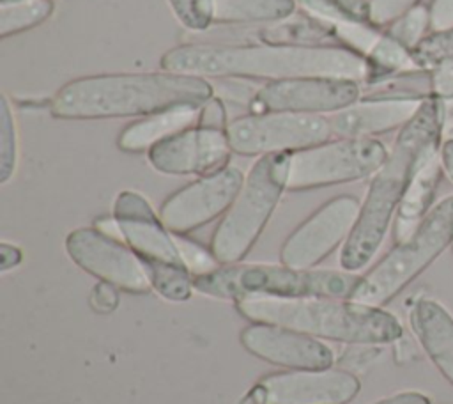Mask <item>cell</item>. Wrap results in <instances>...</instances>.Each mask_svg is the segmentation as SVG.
Segmentation results:
<instances>
[{"instance_id":"cell-1","label":"cell","mask_w":453,"mask_h":404,"mask_svg":"<svg viewBox=\"0 0 453 404\" xmlns=\"http://www.w3.org/2000/svg\"><path fill=\"white\" fill-rule=\"evenodd\" d=\"M159 67L207 80H288L333 76L365 83L366 58L342 44L186 43L166 50Z\"/></svg>"},{"instance_id":"cell-2","label":"cell","mask_w":453,"mask_h":404,"mask_svg":"<svg viewBox=\"0 0 453 404\" xmlns=\"http://www.w3.org/2000/svg\"><path fill=\"white\" fill-rule=\"evenodd\" d=\"M214 94L211 80L186 73H103L69 80L48 108L64 120L143 117L179 105L202 106Z\"/></svg>"},{"instance_id":"cell-3","label":"cell","mask_w":453,"mask_h":404,"mask_svg":"<svg viewBox=\"0 0 453 404\" xmlns=\"http://www.w3.org/2000/svg\"><path fill=\"white\" fill-rule=\"evenodd\" d=\"M437 144H441V103L428 94L418 113L398 129L388 159L370 179L357 221L340 252L342 269L356 273L373 259L421 156Z\"/></svg>"},{"instance_id":"cell-4","label":"cell","mask_w":453,"mask_h":404,"mask_svg":"<svg viewBox=\"0 0 453 404\" xmlns=\"http://www.w3.org/2000/svg\"><path fill=\"white\" fill-rule=\"evenodd\" d=\"M235 308L251 322L278 324L352 346L393 344L403 335L396 315L350 298L251 296L237 299Z\"/></svg>"},{"instance_id":"cell-5","label":"cell","mask_w":453,"mask_h":404,"mask_svg":"<svg viewBox=\"0 0 453 404\" xmlns=\"http://www.w3.org/2000/svg\"><path fill=\"white\" fill-rule=\"evenodd\" d=\"M359 275L338 269H297L285 264H221L218 269L195 276L200 294L219 299L265 298H350Z\"/></svg>"},{"instance_id":"cell-6","label":"cell","mask_w":453,"mask_h":404,"mask_svg":"<svg viewBox=\"0 0 453 404\" xmlns=\"http://www.w3.org/2000/svg\"><path fill=\"white\" fill-rule=\"evenodd\" d=\"M290 152L260 156L219 220L211 250L221 264L241 262L258 241L288 183Z\"/></svg>"},{"instance_id":"cell-7","label":"cell","mask_w":453,"mask_h":404,"mask_svg":"<svg viewBox=\"0 0 453 404\" xmlns=\"http://www.w3.org/2000/svg\"><path fill=\"white\" fill-rule=\"evenodd\" d=\"M453 241V195L437 202L419 227L363 276L350 299L382 307L419 276Z\"/></svg>"},{"instance_id":"cell-8","label":"cell","mask_w":453,"mask_h":404,"mask_svg":"<svg viewBox=\"0 0 453 404\" xmlns=\"http://www.w3.org/2000/svg\"><path fill=\"white\" fill-rule=\"evenodd\" d=\"M389 149L377 138H342L290 152L288 191H304L372 177Z\"/></svg>"},{"instance_id":"cell-9","label":"cell","mask_w":453,"mask_h":404,"mask_svg":"<svg viewBox=\"0 0 453 404\" xmlns=\"http://www.w3.org/2000/svg\"><path fill=\"white\" fill-rule=\"evenodd\" d=\"M226 136L232 152L260 158L319 145L327 142L333 133L327 115L255 110L230 120Z\"/></svg>"},{"instance_id":"cell-10","label":"cell","mask_w":453,"mask_h":404,"mask_svg":"<svg viewBox=\"0 0 453 404\" xmlns=\"http://www.w3.org/2000/svg\"><path fill=\"white\" fill-rule=\"evenodd\" d=\"M361 202L354 195H338L322 204L297 225L280 248V262L297 269H311L349 239Z\"/></svg>"},{"instance_id":"cell-11","label":"cell","mask_w":453,"mask_h":404,"mask_svg":"<svg viewBox=\"0 0 453 404\" xmlns=\"http://www.w3.org/2000/svg\"><path fill=\"white\" fill-rule=\"evenodd\" d=\"M244 177L234 165L200 175L161 204L159 218L170 232L189 234L228 211Z\"/></svg>"},{"instance_id":"cell-12","label":"cell","mask_w":453,"mask_h":404,"mask_svg":"<svg viewBox=\"0 0 453 404\" xmlns=\"http://www.w3.org/2000/svg\"><path fill=\"white\" fill-rule=\"evenodd\" d=\"M64 246L73 262L99 282L134 294L150 291L142 260L124 241L113 239L96 227H78L65 236Z\"/></svg>"},{"instance_id":"cell-13","label":"cell","mask_w":453,"mask_h":404,"mask_svg":"<svg viewBox=\"0 0 453 404\" xmlns=\"http://www.w3.org/2000/svg\"><path fill=\"white\" fill-rule=\"evenodd\" d=\"M361 97V83L333 76L265 82L255 92V110L331 115Z\"/></svg>"},{"instance_id":"cell-14","label":"cell","mask_w":453,"mask_h":404,"mask_svg":"<svg viewBox=\"0 0 453 404\" xmlns=\"http://www.w3.org/2000/svg\"><path fill=\"white\" fill-rule=\"evenodd\" d=\"M113 216L120 225L124 243L138 255L147 276L161 269L186 266L173 234L142 193L133 190L120 191L113 202Z\"/></svg>"},{"instance_id":"cell-15","label":"cell","mask_w":453,"mask_h":404,"mask_svg":"<svg viewBox=\"0 0 453 404\" xmlns=\"http://www.w3.org/2000/svg\"><path fill=\"white\" fill-rule=\"evenodd\" d=\"M232 147L226 129L195 124L147 152V159L156 172L166 175H205L228 165Z\"/></svg>"},{"instance_id":"cell-16","label":"cell","mask_w":453,"mask_h":404,"mask_svg":"<svg viewBox=\"0 0 453 404\" xmlns=\"http://www.w3.org/2000/svg\"><path fill=\"white\" fill-rule=\"evenodd\" d=\"M428 92H393L359 97L352 105L327 115L333 136L375 138L402 129L421 108Z\"/></svg>"},{"instance_id":"cell-17","label":"cell","mask_w":453,"mask_h":404,"mask_svg":"<svg viewBox=\"0 0 453 404\" xmlns=\"http://www.w3.org/2000/svg\"><path fill=\"white\" fill-rule=\"evenodd\" d=\"M239 338L253 356L290 370L329 369L334 363L333 349L322 340L278 324L251 322Z\"/></svg>"},{"instance_id":"cell-18","label":"cell","mask_w":453,"mask_h":404,"mask_svg":"<svg viewBox=\"0 0 453 404\" xmlns=\"http://www.w3.org/2000/svg\"><path fill=\"white\" fill-rule=\"evenodd\" d=\"M258 383L267 404H349L361 388L352 372L331 367L276 372Z\"/></svg>"},{"instance_id":"cell-19","label":"cell","mask_w":453,"mask_h":404,"mask_svg":"<svg viewBox=\"0 0 453 404\" xmlns=\"http://www.w3.org/2000/svg\"><path fill=\"white\" fill-rule=\"evenodd\" d=\"M439 145H432L419 159L393 220L395 243L407 239L435 206V191L442 177Z\"/></svg>"},{"instance_id":"cell-20","label":"cell","mask_w":453,"mask_h":404,"mask_svg":"<svg viewBox=\"0 0 453 404\" xmlns=\"http://www.w3.org/2000/svg\"><path fill=\"white\" fill-rule=\"evenodd\" d=\"M409 322L426 356L453 385V315L439 301L419 298L411 305Z\"/></svg>"},{"instance_id":"cell-21","label":"cell","mask_w":453,"mask_h":404,"mask_svg":"<svg viewBox=\"0 0 453 404\" xmlns=\"http://www.w3.org/2000/svg\"><path fill=\"white\" fill-rule=\"evenodd\" d=\"M200 106L179 105L138 117L117 136V147L124 152H149L165 138L196 124Z\"/></svg>"},{"instance_id":"cell-22","label":"cell","mask_w":453,"mask_h":404,"mask_svg":"<svg viewBox=\"0 0 453 404\" xmlns=\"http://www.w3.org/2000/svg\"><path fill=\"white\" fill-rule=\"evenodd\" d=\"M296 0H212L214 25H274L296 14Z\"/></svg>"},{"instance_id":"cell-23","label":"cell","mask_w":453,"mask_h":404,"mask_svg":"<svg viewBox=\"0 0 453 404\" xmlns=\"http://www.w3.org/2000/svg\"><path fill=\"white\" fill-rule=\"evenodd\" d=\"M368 64V74L365 83L366 85H377L384 83L396 76H407V74H418L423 73L409 48L395 41L391 35H388L384 30L373 43V46L365 55Z\"/></svg>"},{"instance_id":"cell-24","label":"cell","mask_w":453,"mask_h":404,"mask_svg":"<svg viewBox=\"0 0 453 404\" xmlns=\"http://www.w3.org/2000/svg\"><path fill=\"white\" fill-rule=\"evenodd\" d=\"M53 9V0H0V39L44 23Z\"/></svg>"},{"instance_id":"cell-25","label":"cell","mask_w":453,"mask_h":404,"mask_svg":"<svg viewBox=\"0 0 453 404\" xmlns=\"http://www.w3.org/2000/svg\"><path fill=\"white\" fill-rule=\"evenodd\" d=\"M308 16L331 25H372L368 0H296ZM373 27V25H372Z\"/></svg>"},{"instance_id":"cell-26","label":"cell","mask_w":453,"mask_h":404,"mask_svg":"<svg viewBox=\"0 0 453 404\" xmlns=\"http://www.w3.org/2000/svg\"><path fill=\"white\" fill-rule=\"evenodd\" d=\"M382 30L412 51L432 32L430 7L425 4H419L411 11H407L405 14H402L400 18H396L393 23H389Z\"/></svg>"},{"instance_id":"cell-27","label":"cell","mask_w":453,"mask_h":404,"mask_svg":"<svg viewBox=\"0 0 453 404\" xmlns=\"http://www.w3.org/2000/svg\"><path fill=\"white\" fill-rule=\"evenodd\" d=\"M18 165V131L9 96L0 97V183L5 184Z\"/></svg>"},{"instance_id":"cell-28","label":"cell","mask_w":453,"mask_h":404,"mask_svg":"<svg viewBox=\"0 0 453 404\" xmlns=\"http://www.w3.org/2000/svg\"><path fill=\"white\" fill-rule=\"evenodd\" d=\"M412 57L423 73H428L442 60H453V27L432 30L414 50Z\"/></svg>"},{"instance_id":"cell-29","label":"cell","mask_w":453,"mask_h":404,"mask_svg":"<svg viewBox=\"0 0 453 404\" xmlns=\"http://www.w3.org/2000/svg\"><path fill=\"white\" fill-rule=\"evenodd\" d=\"M173 239H175L177 250L180 253V259L186 264V268L189 269V273L193 275V278L207 275L221 266V262L216 259V255L212 253L211 248L202 246L200 243L189 239L186 234H173Z\"/></svg>"},{"instance_id":"cell-30","label":"cell","mask_w":453,"mask_h":404,"mask_svg":"<svg viewBox=\"0 0 453 404\" xmlns=\"http://www.w3.org/2000/svg\"><path fill=\"white\" fill-rule=\"evenodd\" d=\"M168 4L188 30L203 32L212 25V0H168Z\"/></svg>"},{"instance_id":"cell-31","label":"cell","mask_w":453,"mask_h":404,"mask_svg":"<svg viewBox=\"0 0 453 404\" xmlns=\"http://www.w3.org/2000/svg\"><path fill=\"white\" fill-rule=\"evenodd\" d=\"M370 2V23L382 30L396 18L423 4V0H368Z\"/></svg>"},{"instance_id":"cell-32","label":"cell","mask_w":453,"mask_h":404,"mask_svg":"<svg viewBox=\"0 0 453 404\" xmlns=\"http://www.w3.org/2000/svg\"><path fill=\"white\" fill-rule=\"evenodd\" d=\"M428 94L437 101H451L453 99V60H442L435 64L428 73Z\"/></svg>"},{"instance_id":"cell-33","label":"cell","mask_w":453,"mask_h":404,"mask_svg":"<svg viewBox=\"0 0 453 404\" xmlns=\"http://www.w3.org/2000/svg\"><path fill=\"white\" fill-rule=\"evenodd\" d=\"M196 124L200 126H207V128H216V129H226L228 128V119H226V112H225V103L219 96H212L211 99H207L202 106H200V113H198V120Z\"/></svg>"},{"instance_id":"cell-34","label":"cell","mask_w":453,"mask_h":404,"mask_svg":"<svg viewBox=\"0 0 453 404\" xmlns=\"http://www.w3.org/2000/svg\"><path fill=\"white\" fill-rule=\"evenodd\" d=\"M90 303L97 312H111L119 303V291L108 282H99L90 294Z\"/></svg>"},{"instance_id":"cell-35","label":"cell","mask_w":453,"mask_h":404,"mask_svg":"<svg viewBox=\"0 0 453 404\" xmlns=\"http://www.w3.org/2000/svg\"><path fill=\"white\" fill-rule=\"evenodd\" d=\"M428 7L432 30H444L453 27V0H432Z\"/></svg>"},{"instance_id":"cell-36","label":"cell","mask_w":453,"mask_h":404,"mask_svg":"<svg viewBox=\"0 0 453 404\" xmlns=\"http://www.w3.org/2000/svg\"><path fill=\"white\" fill-rule=\"evenodd\" d=\"M21 260H23V252L19 246L7 241L0 243V271L2 273L19 266Z\"/></svg>"},{"instance_id":"cell-37","label":"cell","mask_w":453,"mask_h":404,"mask_svg":"<svg viewBox=\"0 0 453 404\" xmlns=\"http://www.w3.org/2000/svg\"><path fill=\"white\" fill-rule=\"evenodd\" d=\"M373 404H432L430 399L419 392H400L395 395H389L386 399H380Z\"/></svg>"},{"instance_id":"cell-38","label":"cell","mask_w":453,"mask_h":404,"mask_svg":"<svg viewBox=\"0 0 453 404\" xmlns=\"http://www.w3.org/2000/svg\"><path fill=\"white\" fill-rule=\"evenodd\" d=\"M442 140H453V99L441 103V142Z\"/></svg>"},{"instance_id":"cell-39","label":"cell","mask_w":453,"mask_h":404,"mask_svg":"<svg viewBox=\"0 0 453 404\" xmlns=\"http://www.w3.org/2000/svg\"><path fill=\"white\" fill-rule=\"evenodd\" d=\"M94 227H96L99 232H103V234H106V236H110V237H113V239L124 241L120 225H119V221H117V218H115L113 214H111V216H101V218H97L96 223H94Z\"/></svg>"},{"instance_id":"cell-40","label":"cell","mask_w":453,"mask_h":404,"mask_svg":"<svg viewBox=\"0 0 453 404\" xmlns=\"http://www.w3.org/2000/svg\"><path fill=\"white\" fill-rule=\"evenodd\" d=\"M439 159L442 165V172L453 184V140H442L439 145Z\"/></svg>"},{"instance_id":"cell-41","label":"cell","mask_w":453,"mask_h":404,"mask_svg":"<svg viewBox=\"0 0 453 404\" xmlns=\"http://www.w3.org/2000/svg\"><path fill=\"white\" fill-rule=\"evenodd\" d=\"M237 404H267V395H265V388L257 383L253 385L239 400Z\"/></svg>"},{"instance_id":"cell-42","label":"cell","mask_w":453,"mask_h":404,"mask_svg":"<svg viewBox=\"0 0 453 404\" xmlns=\"http://www.w3.org/2000/svg\"><path fill=\"white\" fill-rule=\"evenodd\" d=\"M451 250H453V241H451Z\"/></svg>"}]
</instances>
